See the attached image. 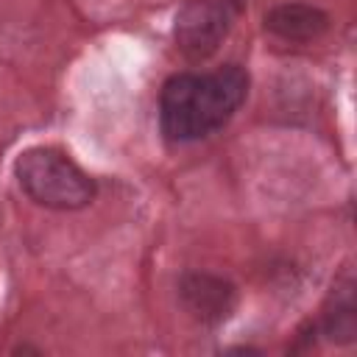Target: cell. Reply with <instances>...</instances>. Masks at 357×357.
I'll list each match as a JSON object with an SVG mask.
<instances>
[{
	"mask_svg": "<svg viewBox=\"0 0 357 357\" xmlns=\"http://www.w3.org/2000/svg\"><path fill=\"white\" fill-rule=\"evenodd\" d=\"M178 301L184 312L204 324V326H218L223 324L234 307H237V287L226 276L209 273V271H184L178 276Z\"/></svg>",
	"mask_w": 357,
	"mask_h": 357,
	"instance_id": "obj_4",
	"label": "cell"
},
{
	"mask_svg": "<svg viewBox=\"0 0 357 357\" xmlns=\"http://www.w3.org/2000/svg\"><path fill=\"white\" fill-rule=\"evenodd\" d=\"M245 0H184L173 22L176 50L187 61H204L218 53Z\"/></svg>",
	"mask_w": 357,
	"mask_h": 357,
	"instance_id": "obj_3",
	"label": "cell"
},
{
	"mask_svg": "<svg viewBox=\"0 0 357 357\" xmlns=\"http://www.w3.org/2000/svg\"><path fill=\"white\" fill-rule=\"evenodd\" d=\"M248 95V73L226 64L212 73L170 75L159 92V126L170 142H195L223 128Z\"/></svg>",
	"mask_w": 357,
	"mask_h": 357,
	"instance_id": "obj_1",
	"label": "cell"
},
{
	"mask_svg": "<svg viewBox=\"0 0 357 357\" xmlns=\"http://www.w3.org/2000/svg\"><path fill=\"white\" fill-rule=\"evenodd\" d=\"M329 28V14L312 3H279L265 11V31L282 42H315Z\"/></svg>",
	"mask_w": 357,
	"mask_h": 357,
	"instance_id": "obj_6",
	"label": "cell"
},
{
	"mask_svg": "<svg viewBox=\"0 0 357 357\" xmlns=\"http://www.w3.org/2000/svg\"><path fill=\"white\" fill-rule=\"evenodd\" d=\"M321 335L329 343L351 346L357 340V282L351 265H343L335 276L318 321Z\"/></svg>",
	"mask_w": 357,
	"mask_h": 357,
	"instance_id": "obj_5",
	"label": "cell"
},
{
	"mask_svg": "<svg viewBox=\"0 0 357 357\" xmlns=\"http://www.w3.org/2000/svg\"><path fill=\"white\" fill-rule=\"evenodd\" d=\"M14 178L36 206L56 212L84 209L98 192L95 178L53 145L25 148L14 159Z\"/></svg>",
	"mask_w": 357,
	"mask_h": 357,
	"instance_id": "obj_2",
	"label": "cell"
}]
</instances>
